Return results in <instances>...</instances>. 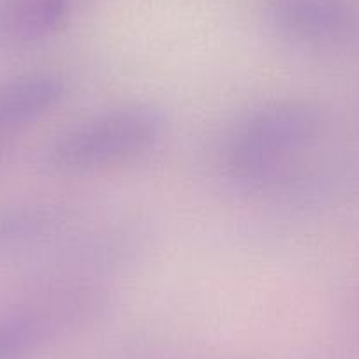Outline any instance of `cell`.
Wrapping results in <instances>:
<instances>
[{"label":"cell","instance_id":"cell-4","mask_svg":"<svg viewBox=\"0 0 359 359\" xmlns=\"http://www.w3.org/2000/svg\"><path fill=\"white\" fill-rule=\"evenodd\" d=\"M88 299L78 291H60L34 305L0 313V359H27L58 326L88 312Z\"/></svg>","mask_w":359,"mask_h":359},{"label":"cell","instance_id":"cell-1","mask_svg":"<svg viewBox=\"0 0 359 359\" xmlns=\"http://www.w3.org/2000/svg\"><path fill=\"white\" fill-rule=\"evenodd\" d=\"M324 116L303 99H278L241 116L222 148L226 175L243 189L268 191L287 182L323 136Z\"/></svg>","mask_w":359,"mask_h":359},{"label":"cell","instance_id":"cell-3","mask_svg":"<svg viewBox=\"0 0 359 359\" xmlns=\"http://www.w3.org/2000/svg\"><path fill=\"white\" fill-rule=\"evenodd\" d=\"M264 18L275 36L298 50H333L359 37L354 0H266Z\"/></svg>","mask_w":359,"mask_h":359},{"label":"cell","instance_id":"cell-5","mask_svg":"<svg viewBox=\"0 0 359 359\" xmlns=\"http://www.w3.org/2000/svg\"><path fill=\"white\" fill-rule=\"evenodd\" d=\"M65 79L51 71L27 72L0 83V137L48 115L65 97Z\"/></svg>","mask_w":359,"mask_h":359},{"label":"cell","instance_id":"cell-2","mask_svg":"<svg viewBox=\"0 0 359 359\" xmlns=\"http://www.w3.org/2000/svg\"><path fill=\"white\" fill-rule=\"evenodd\" d=\"M165 133V116L148 102H127L90 115L51 140L43 162L57 175H88L150 154Z\"/></svg>","mask_w":359,"mask_h":359},{"label":"cell","instance_id":"cell-6","mask_svg":"<svg viewBox=\"0 0 359 359\" xmlns=\"http://www.w3.org/2000/svg\"><path fill=\"white\" fill-rule=\"evenodd\" d=\"M72 0H0V48H23L55 36L67 23Z\"/></svg>","mask_w":359,"mask_h":359}]
</instances>
